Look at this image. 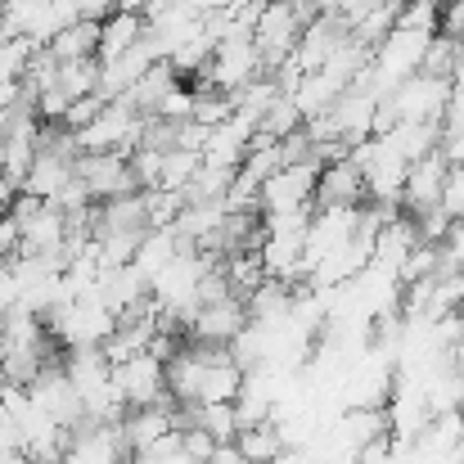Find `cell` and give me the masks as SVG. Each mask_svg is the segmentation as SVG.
<instances>
[{"mask_svg": "<svg viewBox=\"0 0 464 464\" xmlns=\"http://www.w3.org/2000/svg\"><path fill=\"white\" fill-rule=\"evenodd\" d=\"M320 162H324V158L311 154V158H303V162H285V167H276V171L262 180V189H257V208H262L266 217H276V212H294V208H311Z\"/></svg>", "mask_w": 464, "mask_h": 464, "instance_id": "cell-2", "label": "cell"}, {"mask_svg": "<svg viewBox=\"0 0 464 464\" xmlns=\"http://www.w3.org/2000/svg\"><path fill=\"white\" fill-rule=\"evenodd\" d=\"M104 104H109V100H104L100 91H91V95H77V100L68 104V113H63V122H59V127H68V131H82L86 122H95V113H100Z\"/></svg>", "mask_w": 464, "mask_h": 464, "instance_id": "cell-13", "label": "cell"}, {"mask_svg": "<svg viewBox=\"0 0 464 464\" xmlns=\"http://www.w3.org/2000/svg\"><path fill=\"white\" fill-rule=\"evenodd\" d=\"M370 203V189H365V176L352 158H329L320 162V176H315V208H365Z\"/></svg>", "mask_w": 464, "mask_h": 464, "instance_id": "cell-6", "label": "cell"}, {"mask_svg": "<svg viewBox=\"0 0 464 464\" xmlns=\"http://www.w3.org/2000/svg\"><path fill=\"white\" fill-rule=\"evenodd\" d=\"M113 388H118V397H122L127 406H154V401H171V392H167V365L158 361L150 347L113 365Z\"/></svg>", "mask_w": 464, "mask_h": 464, "instance_id": "cell-3", "label": "cell"}, {"mask_svg": "<svg viewBox=\"0 0 464 464\" xmlns=\"http://www.w3.org/2000/svg\"><path fill=\"white\" fill-rule=\"evenodd\" d=\"M140 136H145V113H136V109L122 104V100H109V104L95 113V122H86L82 131H72V140H77L82 154H104V150L131 154V150L140 145Z\"/></svg>", "mask_w": 464, "mask_h": 464, "instance_id": "cell-1", "label": "cell"}, {"mask_svg": "<svg viewBox=\"0 0 464 464\" xmlns=\"http://www.w3.org/2000/svg\"><path fill=\"white\" fill-rule=\"evenodd\" d=\"M208 464H248V460L239 456V447H235V442H217V451L208 456Z\"/></svg>", "mask_w": 464, "mask_h": 464, "instance_id": "cell-15", "label": "cell"}, {"mask_svg": "<svg viewBox=\"0 0 464 464\" xmlns=\"http://www.w3.org/2000/svg\"><path fill=\"white\" fill-rule=\"evenodd\" d=\"M198 171V154L194 150H167L162 154V171H158V189H185L189 176Z\"/></svg>", "mask_w": 464, "mask_h": 464, "instance_id": "cell-12", "label": "cell"}, {"mask_svg": "<svg viewBox=\"0 0 464 464\" xmlns=\"http://www.w3.org/2000/svg\"><path fill=\"white\" fill-rule=\"evenodd\" d=\"M266 464H315V460H311L307 447H280V451H276Z\"/></svg>", "mask_w": 464, "mask_h": 464, "instance_id": "cell-14", "label": "cell"}, {"mask_svg": "<svg viewBox=\"0 0 464 464\" xmlns=\"http://www.w3.org/2000/svg\"><path fill=\"white\" fill-rule=\"evenodd\" d=\"M0 352H5V347H0Z\"/></svg>", "mask_w": 464, "mask_h": 464, "instance_id": "cell-19", "label": "cell"}, {"mask_svg": "<svg viewBox=\"0 0 464 464\" xmlns=\"http://www.w3.org/2000/svg\"><path fill=\"white\" fill-rule=\"evenodd\" d=\"M5 388H9V379L0 374V411H5Z\"/></svg>", "mask_w": 464, "mask_h": 464, "instance_id": "cell-17", "label": "cell"}, {"mask_svg": "<svg viewBox=\"0 0 464 464\" xmlns=\"http://www.w3.org/2000/svg\"><path fill=\"white\" fill-rule=\"evenodd\" d=\"M95 41H100V18H72L68 27H59L50 36V54L59 63H72V59H95Z\"/></svg>", "mask_w": 464, "mask_h": 464, "instance_id": "cell-9", "label": "cell"}, {"mask_svg": "<svg viewBox=\"0 0 464 464\" xmlns=\"http://www.w3.org/2000/svg\"><path fill=\"white\" fill-rule=\"evenodd\" d=\"M54 86H59L68 100L100 91V59H72V63H59V77H54Z\"/></svg>", "mask_w": 464, "mask_h": 464, "instance_id": "cell-11", "label": "cell"}, {"mask_svg": "<svg viewBox=\"0 0 464 464\" xmlns=\"http://www.w3.org/2000/svg\"><path fill=\"white\" fill-rule=\"evenodd\" d=\"M14 198H18V180H9V176L0 171V212H9Z\"/></svg>", "mask_w": 464, "mask_h": 464, "instance_id": "cell-16", "label": "cell"}, {"mask_svg": "<svg viewBox=\"0 0 464 464\" xmlns=\"http://www.w3.org/2000/svg\"><path fill=\"white\" fill-rule=\"evenodd\" d=\"M447 171H451V158L442 154V145H438V150H429L424 158H415V162L406 167L401 203H406V212H411V217H420V212H429V208H438V203H442Z\"/></svg>", "mask_w": 464, "mask_h": 464, "instance_id": "cell-5", "label": "cell"}, {"mask_svg": "<svg viewBox=\"0 0 464 464\" xmlns=\"http://www.w3.org/2000/svg\"><path fill=\"white\" fill-rule=\"evenodd\" d=\"M9 36V27H5V5H0V41Z\"/></svg>", "mask_w": 464, "mask_h": 464, "instance_id": "cell-18", "label": "cell"}, {"mask_svg": "<svg viewBox=\"0 0 464 464\" xmlns=\"http://www.w3.org/2000/svg\"><path fill=\"white\" fill-rule=\"evenodd\" d=\"M72 176L91 189V198H118V194H131V189H136L131 158L118 154V150H104V154H77Z\"/></svg>", "mask_w": 464, "mask_h": 464, "instance_id": "cell-4", "label": "cell"}, {"mask_svg": "<svg viewBox=\"0 0 464 464\" xmlns=\"http://www.w3.org/2000/svg\"><path fill=\"white\" fill-rule=\"evenodd\" d=\"M248 324V307H244V298H221V303H203V307L194 311V320H189V334L198 338V343H230L239 329Z\"/></svg>", "mask_w": 464, "mask_h": 464, "instance_id": "cell-7", "label": "cell"}, {"mask_svg": "<svg viewBox=\"0 0 464 464\" xmlns=\"http://www.w3.org/2000/svg\"><path fill=\"white\" fill-rule=\"evenodd\" d=\"M140 36H145V14H136V9H109V14L100 18L95 59H100V63H104V59H118V54H127Z\"/></svg>", "mask_w": 464, "mask_h": 464, "instance_id": "cell-8", "label": "cell"}, {"mask_svg": "<svg viewBox=\"0 0 464 464\" xmlns=\"http://www.w3.org/2000/svg\"><path fill=\"white\" fill-rule=\"evenodd\" d=\"M235 447H239V456H244L248 464H266L285 442H280L276 424L266 420V424H248V429H239V433H235Z\"/></svg>", "mask_w": 464, "mask_h": 464, "instance_id": "cell-10", "label": "cell"}]
</instances>
